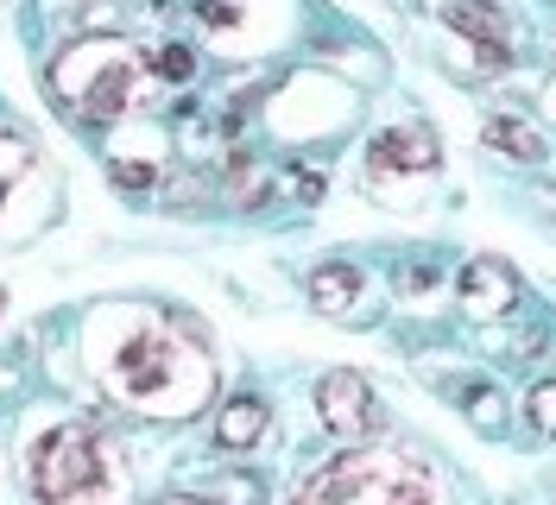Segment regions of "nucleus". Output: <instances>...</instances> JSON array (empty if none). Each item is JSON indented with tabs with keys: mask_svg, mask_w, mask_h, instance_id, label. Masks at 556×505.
I'll list each match as a JSON object with an SVG mask.
<instances>
[{
	"mask_svg": "<svg viewBox=\"0 0 556 505\" xmlns=\"http://www.w3.org/2000/svg\"><path fill=\"white\" fill-rule=\"evenodd\" d=\"M159 505H215V500H190V493H177V500H159Z\"/></svg>",
	"mask_w": 556,
	"mask_h": 505,
	"instance_id": "obj_15",
	"label": "nucleus"
},
{
	"mask_svg": "<svg viewBox=\"0 0 556 505\" xmlns=\"http://www.w3.org/2000/svg\"><path fill=\"white\" fill-rule=\"evenodd\" d=\"M152 76H159V83H190V76H197L190 45H165V51H152Z\"/></svg>",
	"mask_w": 556,
	"mask_h": 505,
	"instance_id": "obj_13",
	"label": "nucleus"
},
{
	"mask_svg": "<svg viewBox=\"0 0 556 505\" xmlns=\"http://www.w3.org/2000/svg\"><path fill=\"white\" fill-rule=\"evenodd\" d=\"M33 165V152L20 146V139H0V202H7V190L20 184V171Z\"/></svg>",
	"mask_w": 556,
	"mask_h": 505,
	"instance_id": "obj_14",
	"label": "nucleus"
},
{
	"mask_svg": "<svg viewBox=\"0 0 556 505\" xmlns=\"http://www.w3.org/2000/svg\"><path fill=\"white\" fill-rule=\"evenodd\" d=\"M26 487L38 505H83L108 487V449L89 424H51L26 455Z\"/></svg>",
	"mask_w": 556,
	"mask_h": 505,
	"instance_id": "obj_4",
	"label": "nucleus"
},
{
	"mask_svg": "<svg viewBox=\"0 0 556 505\" xmlns=\"http://www.w3.org/2000/svg\"><path fill=\"white\" fill-rule=\"evenodd\" d=\"M108 386L127 404H139V411H152V404L177 411L184 392H197V386L208 392V361L184 354L165 329L139 323V329H127V336L114 341V354H108Z\"/></svg>",
	"mask_w": 556,
	"mask_h": 505,
	"instance_id": "obj_3",
	"label": "nucleus"
},
{
	"mask_svg": "<svg viewBox=\"0 0 556 505\" xmlns=\"http://www.w3.org/2000/svg\"><path fill=\"white\" fill-rule=\"evenodd\" d=\"M266 430H273V399L260 386H241L235 399L215 411V449L222 455H253Z\"/></svg>",
	"mask_w": 556,
	"mask_h": 505,
	"instance_id": "obj_10",
	"label": "nucleus"
},
{
	"mask_svg": "<svg viewBox=\"0 0 556 505\" xmlns=\"http://www.w3.org/2000/svg\"><path fill=\"white\" fill-rule=\"evenodd\" d=\"M525 430L531 442H556V379H538L525 392Z\"/></svg>",
	"mask_w": 556,
	"mask_h": 505,
	"instance_id": "obj_12",
	"label": "nucleus"
},
{
	"mask_svg": "<svg viewBox=\"0 0 556 505\" xmlns=\"http://www.w3.org/2000/svg\"><path fill=\"white\" fill-rule=\"evenodd\" d=\"M443 26L455 38H468V51L481 58V70H506L519 51H513V20H506V7L500 0H450L443 7Z\"/></svg>",
	"mask_w": 556,
	"mask_h": 505,
	"instance_id": "obj_8",
	"label": "nucleus"
},
{
	"mask_svg": "<svg viewBox=\"0 0 556 505\" xmlns=\"http://www.w3.org/2000/svg\"><path fill=\"white\" fill-rule=\"evenodd\" d=\"M481 146L493 152V159H506V165H544L551 159V139H544V127L531 121V114H519V108H493L481 121Z\"/></svg>",
	"mask_w": 556,
	"mask_h": 505,
	"instance_id": "obj_9",
	"label": "nucleus"
},
{
	"mask_svg": "<svg viewBox=\"0 0 556 505\" xmlns=\"http://www.w3.org/2000/svg\"><path fill=\"white\" fill-rule=\"evenodd\" d=\"M311 399H316V424L336 442H367L374 430H386L380 392H374L361 373H316Z\"/></svg>",
	"mask_w": 556,
	"mask_h": 505,
	"instance_id": "obj_6",
	"label": "nucleus"
},
{
	"mask_svg": "<svg viewBox=\"0 0 556 505\" xmlns=\"http://www.w3.org/2000/svg\"><path fill=\"white\" fill-rule=\"evenodd\" d=\"M45 83H51L58 108L76 127H108V121L146 108V96H159L152 58H139L134 45H121V38H83V45H70Z\"/></svg>",
	"mask_w": 556,
	"mask_h": 505,
	"instance_id": "obj_1",
	"label": "nucleus"
},
{
	"mask_svg": "<svg viewBox=\"0 0 556 505\" xmlns=\"http://www.w3.org/2000/svg\"><path fill=\"white\" fill-rule=\"evenodd\" d=\"M291 505H437V493L412 455L342 442V455H329L323 468L298 480Z\"/></svg>",
	"mask_w": 556,
	"mask_h": 505,
	"instance_id": "obj_2",
	"label": "nucleus"
},
{
	"mask_svg": "<svg viewBox=\"0 0 556 505\" xmlns=\"http://www.w3.org/2000/svg\"><path fill=\"white\" fill-rule=\"evenodd\" d=\"M443 171V146L437 134L424 127V121H399V127H386L374 146H367V165H361V184H367V197H380L386 209H412V190L417 184H430Z\"/></svg>",
	"mask_w": 556,
	"mask_h": 505,
	"instance_id": "obj_5",
	"label": "nucleus"
},
{
	"mask_svg": "<svg viewBox=\"0 0 556 505\" xmlns=\"http://www.w3.org/2000/svg\"><path fill=\"white\" fill-rule=\"evenodd\" d=\"M304 298L316 316H348V303L361 298V266L354 260H323L304 272Z\"/></svg>",
	"mask_w": 556,
	"mask_h": 505,
	"instance_id": "obj_11",
	"label": "nucleus"
},
{
	"mask_svg": "<svg viewBox=\"0 0 556 505\" xmlns=\"http://www.w3.org/2000/svg\"><path fill=\"white\" fill-rule=\"evenodd\" d=\"M455 303H462L468 323H513V316L525 310V285H519V272L506 266V260L475 253V260L455 266Z\"/></svg>",
	"mask_w": 556,
	"mask_h": 505,
	"instance_id": "obj_7",
	"label": "nucleus"
}]
</instances>
